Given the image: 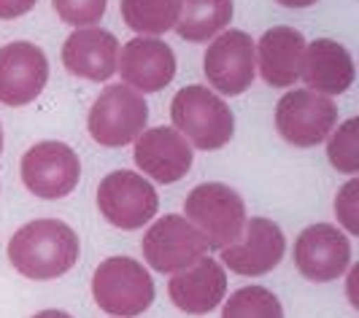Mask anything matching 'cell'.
<instances>
[{"mask_svg": "<svg viewBox=\"0 0 359 318\" xmlns=\"http://www.w3.org/2000/svg\"><path fill=\"white\" fill-rule=\"evenodd\" d=\"M33 318H73L71 313H62V310H41Z\"/></svg>", "mask_w": 359, "mask_h": 318, "instance_id": "obj_28", "label": "cell"}, {"mask_svg": "<svg viewBox=\"0 0 359 318\" xmlns=\"http://www.w3.org/2000/svg\"><path fill=\"white\" fill-rule=\"evenodd\" d=\"M92 297L108 316H141L154 302V281L141 262L130 256H108L92 275Z\"/></svg>", "mask_w": 359, "mask_h": 318, "instance_id": "obj_4", "label": "cell"}, {"mask_svg": "<svg viewBox=\"0 0 359 318\" xmlns=\"http://www.w3.org/2000/svg\"><path fill=\"white\" fill-rule=\"evenodd\" d=\"M181 0H122V17L127 27L141 36L157 38L176 27Z\"/></svg>", "mask_w": 359, "mask_h": 318, "instance_id": "obj_21", "label": "cell"}, {"mask_svg": "<svg viewBox=\"0 0 359 318\" xmlns=\"http://www.w3.org/2000/svg\"><path fill=\"white\" fill-rule=\"evenodd\" d=\"M233 19V0H181L176 33L184 41L205 43L208 38L224 33Z\"/></svg>", "mask_w": 359, "mask_h": 318, "instance_id": "obj_20", "label": "cell"}, {"mask_svg": "<svg viewBox=\"0 0 359 318\" xmlns=\"http://www.w3.org/2000/svg\"><path fill=\"white\" fill-rule=\"evenodd\" d=\"M168 294L179 310L189 316H205L224 300L227 272L216 259L203 256L195 265L173 272V278L168 283Z\"/></svg>", "mask_w": 359, "mask_h": 318, "instance_id": "obj_16", "label": "cell"}, {"mask_svg": "<svg viewBox=\"0 0 359 318\" xmlns=\"http://www.w3.org/2000/svg\"><path fill=\"white\" fill-rule=\"evenodd\" d=\"M294 265L313 283L338 281L351 267V240L332 224H313L294 240Z\"/></svg>", "mask_w": 359, "mask_h": 318, "instance_id": "obj_11", "label": "cell"}, {"mask_svg": "<svg viewBox=\"0 0 359 318\" xmlns=\"http://www.w3.org/2000/svg\"><path fill=\"white\" fill-rule=\"evenodd\" d=\"M49 81V60L30 41H14L0 49V103L27 106Z\"/></svg>", "mask_w": 359, "mask_h": 318, "instance_id": "obj_12", "label": "cell"}, {"mask_svg": "<svg viewBox=\"0 0 359 318\" xmlns=\"http://www.w3.org/2000/svg\"><path fill=\"white\" fill-rule=\"evenodd\" d=\"M97 208L108 224L119 230H141L160 208V197L144 176L133 170H114L97 186Z\"/></svg>", "mask_w": 359, "mask_h": 318, "instance_id": "obj_7", "label": "cell"}, {"mask_svg": "<svg viewBox=\"0 0 359 318\" xmlns=\"http://www.w3.org/2000/svg\"><path fill=\"white\" fill-rule=\"evenodd\" d=\"M116 73L135 92H160L176 76V54L160 38H133L119 49Z\"/></svg>", "mask_w": 359, "mask_h": 318, "instance_id": "obj_14", "label": "cell"}, {"mask_svg": "<svg viewBox=\"0 0 359 318\" xmlns=\"http://www.w3.org/2000/svg\"><path fill=\"white\" fill-rule=\"evenodd\" d=\"M0 154H3V127H0Z\"/></svg>", "mask_w": 359, "mask_h": 318, "instance_id": "obj_29", "label": "cell"}, {"mask_svg": "<svg viewBox=\"0 0 359 318\" xmlns=\"http://www.w3.org/2000/svg\"><path fill=\"white\" fill-rule=\"evenodd\" d=\"M357 195H359V184H357V178H351V181L343 184V189L338 192V197H335V216H338V221H341L351 235L359 232V197Z\"/></svg>", "mask_w": 359, "mask_h": 318, "instance_id": "obj_25", "label": "cell"}, {"mask_svg": "<svg viewBox=\"0 0 359 318\" xmlns=\"http://www.w3.org/2000/svg\"><path fill=\"white\" fill-rule=\"evenodd\" d=\"M357 119H346V122L330 132V141H327V157L330 165L346 173V176H354L359 170V146H357Z\"/></svg>", "mask_w": 359, "mask_h": 318, "instance_id": "obj_23", "label": "cell"}, {"mask_svg": "<svg viewBox=\"0 0 359 318\" xmlns=\"http://www.w3.org/2000/svg\"><path fill=\"white\" fill-rule=\"evenodd\" d=\"M79 178H81V162L68 143H36L22 157V181L27 192L38 200L68 197L76 189Z\"/></svg>", "mask_w": 359, "mask_h": 318, "instance_id": "obj_8", "label": "cell"}, {"mask_svg": "<svg viewBox=\"0 0 359 318\" xmlns=\"http://www.w3.org/2000/svg\"><path fill=\"white\" fill-rule=\"evenodd\" d=\"M144 259L157 272H179L208 254V243L184 216L168 213L144 235Z\"/></svg>", "mask_w": 359, "mask_h": 318, "instance_id": "obj_9", "label": "cell"}, {"mask_svg": "<svg viewBox=\"0 0 359 318\" xmlns=\"http://www.w3.org/2000/svg\"><path fill=\"white\" fill-rule=\"evenodd\" d=\"M222 318H284V307L265 286H243L224 302Z\"/></svg>", "mask_w": 359, "mask_h": 318, "instance_id": "obj_22", "label": "cell"}, {"mask_svg": "<svg viewBox=\"0 0 359 318\" xmlns=\"http://www.w3.org/2000/svg\"><path fill=\"white\" fill-rule=\"evenodd\" d=\"M184 219L205 237L208 248L233 246L246 227V202L227 184H200L184 200Z\"/></svg>", "mask_w": 359, "mask_h": 318, "instance_id": "obj_3", "label": "cell"}, {"mask_svg": "<svg viewBox=\"0 0 359 318\" xmlns=\"http://www.w3.org/2000/svg\"><path fill=\"white\" fill-rule=\"evenodd\" d=\"M303 57H306V38L300 30L287 25L268 30L259 38V43H254L257 71L270 87H292L300 78Z\"/></svg>", "mask_w": 359, "mask_h": 318, "instance_id": "obj_17", "label": "cell"}, {"mask_svg": "<svg viewBox=\"0 0 359 318\" xmlns=\"http://www.w3.org/2000/svg\"><path fill=\"white\" fill-rule=\"evenodd\" d=\"M119 41L100 27H81L62 43V62L73 76L90 81H108L116 73Z\"/></svg>", "mask_w": 359, "mask_h": 318, "instance_id": "obj_19", "label": "cell"}, {"mask_svg": "<svg viewBox=\"0 0 359 318\" xmlns=\"http://www.w3.org/2000/svg\"><path fill=\"white\" fill-rule=\"evenodd\" d=\"M276 3H281V6H287V8H308V6H313L316 0H276Z\"/></svg>", "mask_w": 359, "mask_h": 318, "instance_id": "obj_27", "label": "cell"}, {"mask_svg": "<svg viewBox=\"0 0 359 318\" xmlns=\"http://www.w3.org/2000/svg\"><path fill=\"white\" fill-rule=\"evenodd\" d=\"M300 78L311 92H319L324 97L343 95L354 84V57L338 41L316 38L313 43H306Z\"/></svg>", "mask_w": 359, "mask_h": 318, "instance_id": "obj_18", "label": "cell"}, {"mask_svg": "<svg viewBox=\"0 0 359 318\" xmlns=\"http://www.w3.org/2000/svg\"><path fill=\"white\" fill-rule=\"evenodd\" d=\"M170 116L189 146L216 151L227 146L235 132V116L230 106L208 87H184L170 103Z\"/></svg>", "mask_w": 359, "mask_h": 318, "instance_id": "obj_2", "label": "cell"}, {"mask_svg": "<svg viewBox=\"0 0 359 318\" xmlns=\"http://www.w3.org/2000/svg\"><path fill=\"white\" fill-rule=\"evenodd\" d=\"M135 165L157 184H176L192 170V146L176 127H151L135 138Z\"/></svg>", "mask_w": 359, "mask_h": 318, "instance_id": "obj_15", "label": "cell"}, {"mask_svg": "<svg viewBox=\"0 0 359 318\" xmlns=\"http://www.w3.org/2000/svg\"><path fill=\"white\" fill-rule=\"evenodd\" d=\"M38 0H0V19L25 17Z\"/></svg>", "mask_w": 359, "mask_h": 318, "instance_id": "obj_26", "label": "cell"}, {"mask_svg": "<svg viewBox=\"0 0 359 318\" xmlns=\"http://www.w3.org/2000/svg\"><path fill=\"white\" fill-rule=\"evenodd\" d=\"M79 235L60 219H36L14 232L8 259L17 272L33 281H54L79 262Z\"/></svg>", "mask_w": 359, "mask_h": 318, "instance_id": "obj_1", "label": "cell"}, {"mask_svg": "<svg viewBox=\"0 0 359 318\" xmlns=\"http://www.w3.org/2000/svg\"><path fill=\"white\" fill-rule=\"evenodd\" d=\"M287 237L270 219H246V227L233 246L222 248V262L238 275H265L284 259Z\"/></svg>", "mask_w": 359, "mask_h": 318, "instance_id": "obj_13", "label": "cell"}, {"mask_svg": "<svg viewBox=\"0 0 359 318\" xmlns=\"http://www.w3.org/2000/svg\"><path fill=\"white\" fill-rule=\"evenodd\" d=\"M52 3L57 17L73 27H79V30L97 25L108 6V0H52Z\"/></svg>", "mask_w": 359, "mask_h": 318, "instance_id": "obj_24", "label": "cell"}, {"mask_svg": "<svg viewBox=\"0 0 359 318\" xmlns=\"http://www.w3.org/2000/svg\"><path fill=\"white\" fill-rule=\"evenodd\" d=\"M338 124V106L311 89L287 92L276 106V130L292 146L311 148L330 138Z\"/></svg>", "mask_w": 359, "mask_h": 318, "instance_id": "obj_6", "label": "cell"}, {"mask_svg": "<svg viewBox=\"0 0 359 318\" xmlns=\"http://www.w3.org/2000/svg\"><path fill=\"white\" fill-rule=\"evenodd\" d=\"M146 122H149V106L144 95L127 84H111L92 103L87 127L100 146L119 148L135 141L146 130Z\"/></svg>", "mask_w": 359, "mask_h": 318, "instance_id": "obj_5", "label": "cell"}, {"mask_svg": "<svg viewBox=\"0 0 359 318\" xmlns=\"http://www.w3.org/2000/svg\"><path fill=\"white\" fill-rule=\"evenodd\" d=\"M203 73L208 84L227 95H243L252 87L257 76V60H254V41L243 30H224L211 41L203 60Z\"/></svg>", "mask_w": 359, "mask_h": 318, "instance_id": "obj_10", "label": "cell"}]
</instances>
